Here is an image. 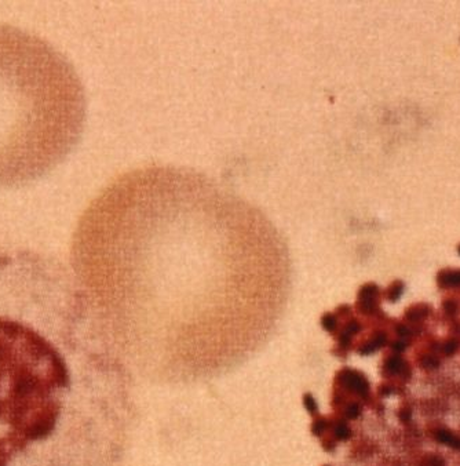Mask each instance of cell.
<instances>
[{
  "mask_svg": "<svg viewBox=\"0 0 460 466\" xmlns=\"http://www.w3.org/2000/svg\"><path fill=\"white\" fill-rule=\"evenodd\" d=\"M387 369H389L391 373H398V371L402 369V362H401L400 359L391 358L389 362H387Z\"/></svg>",
  "mask_w": 460,
  "mask_h": 466,
  "instance_id": "5",
  "label": "cell"
},
{
  "mask_svg": "<svg viewBox=\"0 0 460 466\" xmlns=\"http://www.w3.org/2000/svg\"><path fill=\"white\" fill-rule=\"evenodd\" d=\"M84 87L53 44L0 24V189L42 178L76 147Z\"/></svg>",
  "mask_w": 460,
  "mask_h": 466,
  "instance_id": "2",
  "label": "cell"
},
{
  "mask_svg": "<svg viewBox=\"0 0 460 466\" xmlns=\"http://www.w3.org/2000/svg\"><path fill=\"white\" fill-rule=\"evenodd\" d=\"M27 451L11 434L0 436V466H10L13 458Z\"/></svg>",
  "mask_w": 460,
  "mask_h": 466,
  "instance_id": "4",
  "label": "cell"
},
{
  "mask_svg": "<svg viewBox=\"0 0 460 466\" xmlns=\"http://www.w3.org/2000/svg\"><path fill=\"white\" fill-rule=\"evenodd\" d=\"M69 371L57 347L32 327L0 317V426L32 445L60 421Z\"/></svg>",
  "mask_w": 460,
  "mask_h": 466,
  "instance_id": "3",
  "label": "cell"
},
{
  "mask_svg": "<svg viewBox=\"0 0 460 466\" xmlns=\"http://www.w3.org/2000/svg\"><path fill=\"white\" fill-rule=\"evenodd\" d=\"M72 258L99 312L156 334H263L289 287L263 212L185 167L113 179L80 218Z\"/></svg>",
  "mask_w": 460,
  "mask_h": 466,
  "instance_id": "1",
  "label": "cell"
},
{
  "mask_svg": "<svg viewBox=\"0 0 460 466\" xmlns=\"http://www.w3.org/2000/svg\"><path fill=\"white\" fill-rule=\"evenodd\" d=\"M393 347H394L397 352H400V351H402V349L405 347V345H404L402 342H398V343H394V346Z\"/></svg>",
  "mask_w": 460,
  "mask_h": 466,
  "instance_id": "7",
  "label": "cell"
},
{
  "mask_svg": "<svg viewBox=\"0 0 460 466\" xmlns=\"http://www.w3.org/2000/svg\"><path fill=\"white\" fill-rule=\"evenodd\" d=\"M456 347H457V343H456L455 341L449 342V343H448V345L445 346V352H446V353H453V352H455Z\"/></svg>",
  "mask_w": 460,
  "mask_h": 466,
  "instance_id": "6",
  "label": "cell"
}]
</instances>
